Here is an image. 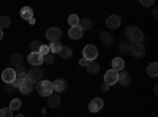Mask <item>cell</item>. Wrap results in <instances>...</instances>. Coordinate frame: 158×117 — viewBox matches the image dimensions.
I'll return each instance as SVG.
<instances>
[{
    "mask_svg": "<svg viewBox=\"0 0 158 117\" xmlns=\"http://www.w3.org/2000/svg\"><path fill=\"white\" fill-rule=\"evenodd\" d=\"M87 63H89V60H85L84 57H82L81 60H79V65H81V67H87Z\"/></svg>",
    "mask_w": 158,
    "mask_h": 117,
    "instance_id": "cell-38",
    "label": "cell"
},
{
    "mask_svg": "<svg viewBox=\"0 0 158 117\" xmlns=\"http://www.w3.org/2000/svg\"><path fill=\"white\" fill-rule=\"evenodd\" d=\"M33 87H35V84H32V82L27 79V81H24V82L18 87V90H19L21 94H24V95H29V94L33 92Z\"/></svg>",
    "mask_w": 158,
    "mask_h": 117,
    "instance_id": "cell-13",
    "label": "cell"
},
{
    "mask_svg": "<svg viewBox=\"0 0 158 117\" xmlns=\"http://www.w3.org/2000/svg\"><path fill=\"white\" fill-rule=\"evenodd\" d=\"M141 5L142 6H153L155 2H153V0H141Z\"/></svg>",
    "mask_w": 158,
    "mask_h": 117,
    "instance_id": "cell-36",
    "label": "cell"
},
{
    "mask_svg": "<svg viewBox=\"0 0 158 117\" xmlns=\"http://www.w3.org/2000/svg\"><path fill=\"white\" fill-rule=\"evenodd\" d=\"M125 36L128 43H141L144 40V33L141 29H138L136 25H128L125 29Z\"/></svg>",
    "mask_w": 158,
    "mask_h": 117,
    "instance_id": "cell-1",
    "label": "cell"
},
{
    "mask_svg": "<svg viewBox=\"0 0 158 117\" xmlns=\"http://www.w3.org/2000/svg\"><path fill=\"white\" fill-rule=\"evenodd\" d=\"M27 60H29V63L32 65L33 68H40V65H43V57L40 56L38 52H30Z\"/></svg>",
    "mask_w": 158,
    "mask_h": 117,
    "instance_id": "cell-9",
    "label": "cell"
},
{
    "mask_svg": "<svg viewBox=\"0 0 158 117\" xmlns=\"http://www.w3.org/2000/svg\"><path fill=\"white\" fill-rule=\"evenodd\" d=\"M48 106H51V108L60 106V95L59 94H51L48 97Z\"/></svg>",
    "mask_w": 158,
    "mask_h": 117,
    "instance_id": "cell-17",
    "label": "cell"
},
{
    "mask_svg": "<svg viewBox=\"0 0 158 117\" xmlns=\"http://www.w3.org/2000/svg\"><path fill=\"white\" fill-rule=\"evenodd\" d=\"M60 49H62V44L59 41H54V43H51V46H49V54H59Z\"/></svg>",
    "mask_w": 158,
    "mask_h": 117,
    "instance_id": "cell-28",
    "label": "cell"
},
{
    "mask_svg": "<svg viewBox=\"0 0 158 117\" xmlns=\"http://www.w3.org/2000/svg\"><path fill=\"white\" fill-rule=\"evenodd\" d=\"M128 54H131L135 59H142L144 56H146V46H144L142 43H131Z\"/></svg>",
    "mask_w": 158,
    "mask_h": 117,
    "instance_id": "cell-3",
    "label": "cell"
},
{
    "mask_svg": "<svg viewBox=\"0 0 158 117\" xmlns=\"http://www.w3.org/2000/svg\"><path fill=\"white\" fill-rule=\"evenodd\" d=\"M30 51H32V52H38V51H40V48H41V43H40L38 40H33V41H30Z\"/></svg>",
    "mask_w": 158,
    "mask_h": 117,
    "instance_id": "cell-30",
    "label": "cell"
},
{
    "mask_svg": "<svg viewBox=\"0 0 158 117\" xmlns=\"http://www.w3.org/2000/svg\"><path fill=\"white\" fill-rule=\"evenodd\" d=\"M38 54L41 56V57L48 56V54H49V46H46V44H41V48H40V51H38Z\"/></svg>",
    "mask_w": 158,
    "mask_h": 117,
    "instance_id": "cell-33",
    "label": "cell"
},
{
    "mask_svg": "<svg viewBox=\"0 0 158 117\" xmlns=\"http://www.w3.org/2000/svg\"><path fill=\"white\" fill-rule=\"evenodd\" d=\"M52 90H54V94H62L67 90V81L65 79H56V81H52Z\"/></svg>",
    "mask_w": 158,
    "mask_h": 117,
    "instance_id": "cell-10",
    "label": "cell"
},
{
    "mask_svg": "<svg viewBox=\"0 0 158 117\" xmlns=\"http://www.w3.org/2000/svg\"><path fill=\"white\" fill-rule=\"evenodd\" d=\"M21 18L25 21H30L33 18V10L30 6H22L21 8Z\"/></svg>",
    "mask_w": 158,
    "mask_h": 117,
    "instance_id": "cell-19",
    "label": "cell"
},
{
    "mask_svg": "<svg viewBox=\"0 0 158 117\" xmlns=\"http://www.w3.org/2000/svg\"><path fill=\"white\" fill-rule=\"evenodd\" d=\"M117 77H118V71H115V70H108L106 73H104V84H108L109 87L111 86H114V84H117Z\"/></svg>",
    "mask_w": 158,
    "mask_h": 117,
    "instance_id": "cell-7",
    "label": "cell"
},
{
    "mask_svg": "<svg viewBox=\"0 0 158 117\" xmlns=\"http://www.w3.org/2000/svg\"><path fill=\"white\" fill-rule=\"evenodd\" d=\"M117 82L118 84H122V86H130L131 84V74L128 73V71H125V70H122V71H118V77H117Z\"/></svg>",
    "mask_w": 158,
    "mask_h": 117,
    "instance_id": "cell-12",
    "label": "cell"
},
{
    "mask_svg": "<svg viewBox=\"0 0 158 117\" xmlns=\"http://www.w3.org/2000/svg\"><path fill=\"white\" fill-rule=\"evenodd\" d=\"M27 79H29V77H27V73H16V79H15V82H13V86L18 89L24 81H27Z\"/></svg>",
    "mask_w": 158,
    "mask_h": 117,
    "instance_id": "cell-21",
    "label": "cell"
},
{
    "mask_svg": "<svg viewBox=\"0 0 158 117\" xmlns=\"http://www.w3.org/2000/svg\"><path fill=\"white\" fill-rule=\"evenodd\" d=\"M36 90H38V94L41 95V97H49L51 94H54V90H52V82L51 81H40L38 86H36Z\"/></svg>",
    "mask_w": 158,
    "mask_h": 117,
    "instance_id": "cell-2",
    "label": "cell"
},
{
    "mask_svg": "<svg viewBox=\"0 0 158 117\" xmlns=\"http://www.w3.org/2000/svg\"><path fill=\"white\" fill-rule=\"evenodd\" d=\"M123 68H125V60H123L122 57H115V59L112 60V70L122 71Z\"/></svg>",
    "mask_w": 158,
    "mask_h": 117,
    "instance_id": "cell-20",
    "label": "cell"
},
{
    "mask_svg": "<svg viewBox=\"0 0 158 117\" xmlns=\"http://www.w3.org/2000/svg\"><path fill=\"white\" fill-rule=\"evenodd\" d=\"M16 73H27L25 71V65H19V67H16Z\"/></svg>",
    "mask_w": 158,
    "mask_h": 117,
    "instance_id": "cell-37",
    "label": "cell"
},
{
    "mask_svg": "<svg viewBox=\"0 0 158 117\" xmlns=\"http://www.w3.org/2000/svg\"><path fill=\"white\" fill-rule=\"evenodd\" d=\"M100 40H101V43L104 46H111L114 43V36L111 33H108V32H101L100 33Z\"/></svg>",
    "mask_w": 158,
    "mask_h": 117,
    "instance_id": "cell-18",
    "label": "cell"
},
{
    "mask_svg": "<svg viewBox=\"0 0 158 117\" xmlns=\"http://www.w3.org/2000/svg\"><path fill=\"white\" fill-rule=\"evenodd\" d=\"M0 117H13V111L10 108H2L0 109Z\"/></svg>",
    "mask_w": 158,
    "mask_h": 117,
    "instance_id": "cell-32",
    "label": "cell"
},
{
    "mask_svg": "<svg viewBox=\"0 0 158 117\" xmlns=\"http://www.w3.org/2000/svg\"><path fill=\"white\" fill-rule=\"evenodd\" d=\"M103 106H104V101L101 98H94L89 103V111L90 112H98V111L103 109Z\"/></svg>",
    "mask_w": 158,
    "mask_h": 117,
    "instance_id": "cell-11",
    "label": "cell"
},
{
    "mask_svg": "<svg viewBox=\"0 0 158 117\" xmlns=\"http://www.w3.org/2000/svg\"><path fill=\"white\" fill-rule=\"evenodd\" d=\"M16 90H18V89L13 86V84H6V86H5V94H8V95H13Z\"/></svg>",
    "mask_w": 158,
    "mask_h": 117,
    "instance_id": "cell-34",
    "label": "cell"
},
{
    "mask_svg": "<svg viewBox=\"0 0 158 117\" xmlns=\"http://www.w3.org/2000/svg\"><path fill=\"white\" fill-rule=\"evenodd\" d=\"M82 56H84V59L89 60V62L97 60V57H98V48L94 46V44H87V46L82 49Z\"/></svg>",
    "mask_w": 158,
    "mask_h": 117,
    "instance_id": "cell-4",
    "label": "cell"
},
{
    "mask_svg": "<svg viewBox=\"0 0 158 117\" xmlns=\"http://www.w3.org/2000/svg\"><path fill=\"white\" fill-rule=\"evenodd\" d=\"M27 77H29V81L32 84H38L40 81H41V77H43L41 68H32L30 71H27Z\"/></svg>",
    "mask_w": 158,
    "mask_h": 117,
    "instance_id": "cell-6",
    "label": "cell"
},
{
    "mask_svg": "<svg viewBox=\"0 0 158 117\" xmlns=\"http://www.w3.org/2000/svg\"><path fill=\"white\" fill-rule=\"evenodd\" d=\"M59 54H60L62 59H70V57L73 56V51H71L68 46H62V49H60V52H59Z\"/></svg>",
    "mask_w": 158,
    "mask_h": 117,
    "instance_id": "cell-25",
    "label": "cell"
},
{
    "mask_svg": "<svg viewBox=\"0 0 158 117\" xmlns=\"http://www.w3.org/2000/svg\"><path fill=\"white\" fill-rule=\"evenodd\" d=\"M43 63H46V65L54 63V56H52V54H48V56H44V57H43Z\"/></svg>",
    "mask_w": 158,
    "mask_h": 117,
    "instance_id": "cell-35",
    "label": "cell"
},
{
    "mask_svg": "<svg viewBox=\"0 0 158 117\" xmlns=\"http://www.w3.org/2000/svg\"><path fill=\"white\" fill-rule=\"evenodd\" d=\"M79 27H81V30L84 32V30H89V29H92V21L89 19V18H84V19H79Z\"/></svg>",
    "mask_w": 158,
    "mask_h": 117,
    "instance_id": "cell-24",
    "label": "cell"
},
{
    "mask_svg": "<svg viewBox=\"0 0 158 117\" xmlns=\"http://www.w3.org/2000/svg\"><path fill=\"white\" fill-rule=\"evenodd\" d=\"M21 106H22V101L19 98H13L10 101V109L11 111H18V109H21Z\"/></svg>",
    "mask_w": 158,
    "mask_h": 117,
    "instance_id": "cell-27",
    "label": "cell"
},
{
    "mask_svg": "<svg viewBox=\"0 0 158 117\" xmlns=\"http://www.w3.org/2000/svg\"><path fill=\"white\" fill-rule=\"evenodd\" d=\"M10 63L13 65V67H19V65H24V56L19 54V52L11 54V57H10Z\"/></svg>",
    "mask_w": 158,
    "mask_h": 117,
    "instance_id": "cell-16",
    "label": "cell"
},
{
    "mask_svg": "<svg viewBox=\"0 0 158 117\" xmlns=\"http://www.w3.org/2000/svg\"><path fill=\"white\" fill-rule=\"evenodd\" d=\"M147 74L150 77H156L158 76V63L156 62H152L149 67H147Z\"/></svg>",
    "mask_w": 158,
    "mask_h": 117,
    "instance_id": "cell-23",
    "label": "cell"
},
{
    "mask_svg": "<svg viewBox=\"0 0 158 117\" xmlns=\"http://www.w3.org/2000/svg\"><path fill=\"white\" fill-rule=\"evenodd\" d=\"M68 24L71 25V27H76V25L79 24V16H77V15H71V16L68 18Z\"/></svg>",
    "mask_w": 158,
    "mask_h": 117,
    "instance_id": "cell-31",
    "label": "cell"
},
{
    "mask_svg": "<svg viewBox=\"0 0 158 117\" xmlns=\"http://www.w3.org/2000/svg\"><path fill=\"white\" fill-rule=\"evenodd\" d=\"M82 30H81V27L79 25H76V27H71L70 30H68V36H70V40H81L82 38Z\"/></svg>",
    "mask_w": 158,
    "mask_h": 117,
    "instance_id": "cell-15",
    "label": "cell"
},
{
    "mask_svg": "<svg viewBox=\"0 0 158 117\" xmlns=\"http://www.w3.org/2000/svg\"><path fill=\"white\" fill-rule=\"evenodd\" d=\"M15 117H25V115H22V114H18V115H15Z\"/></svg>",
    "mask_w": 158,
    "mask_h": 117,
    "instance_id": "cell-42",
    "label": "cell"
},
{
    "mask_svg": "<svg viewBox=\"0 0 158 117\" xmlns=\"http://www.w3.org/2000/svg\"><path fill=\"white\" fill-rule=\"evenodd\" d=\"M85 68H87V71H89L90 74H97V73L100 71V65L97 63V60H94V62H89Z\"/></svg>",
    "mask_w": 158,
    "mask_h": 117,
    "instance_id": "cell-22",
    "label": "cell"
},
{
    "mask_svg": "<svg viewBox=\"0 0 158 117\" xmlns=\"http://www.w3.org/2000/svg\"><path fill=\"white\" fill-rule=\"evenodd\" d=\"M130 44L131 43H128L127 40H122L120 43H118V51H120L122 54H128L130 52Z\"/></svg>",
    "mask_w": 158,
    "mask_h": 117,
    "instance_id": "cell-26",
    "label": "cell"
},
{
    "mask_svg": "<svg viewBox=\"0 0 158 117\" xmlns=\"http://www.w3.org/2000/svg\"><path fill=\"white\" fill-rule=\"evenodd\" d=\"M3 38V30H0V40Z\"/></svg>",
    "mask_w": 158,
    "mask_h": 117,
    "instance_id": "cell-41",
    "label": "cell"
},
{
    "mask_svg": "<svg viewBox=\"0 0 158 117\" xmlns=\"http://www.w3.org/2000/svg\"><path fill=\"white\" fill-rule=\"evenodd\" d=\"M118 25H120V16L111 15V16L106 19V27H109V29H117Z\"/></svg>",
    "mask_w": 158,
    "mask_h": 117,
    "instance_id": "cell-14",
    "label": "cell"
},
{
    "mask_svg": "<svg viewBox=\"0 0 158 117\" xmlns=\"http://www.w3.org/2000/svg\"><path fill=\"white\" fill-rule=\"evenodd\" d=\"M2 79L5 84H13L16 79V70L15 68H5L2 73Z\"/></svg>",
    "mask_w": 158,
    "mask_h": 117,
    "instance_id": "cell-8",
    "label": "cell"
},
{
    "mask_svg": "<svg viewBox=\"0 0 158 117\" xmlns=\"http://www.w3.org/2000/svg\"><path fill=\"white\" fill-rule=\"evenodd\" d=\"M152 16H153V18L156 19V16H158V10H156V8L153 10V13H152Z\"/></svg>",
    "mask_w": 158,
    "mask_h": 117,
    "instance_id": "cell-40",
    "label": "cell"
},
{
    "mask_svg": "<svg viewBox=\"0 0 158 117\" xmlns=\"http://www.w3.org/2000/svg\"><path fill=\"white\" fill-rule=\"evenodd\" d=\"M46 38L51 41V43H54V41H59L60 38H62V30L59 27H51L46 30Z\"/></svg>",
    "mask_w": 158,
    "mask_h": 117,
    "instance_id": "cell-5",
    "label": "cell"
},
{
    "mask_svg": "<svg viewBox=\"0 0 158 117\" xmlns=\"http://www.w3.org/2000/svg\"><path fill=\"white\" fill-rule=\"evenodd\" d=\"M101 90H103V92H108V90H109V86H108V84H103V86H101Z\"/></svg>",
    "mask_w": 158,
    "mask_h": 117,
    "instance_id": "cell-39",
    "label": "cell"
},
{
    "mask_svg": "<svg viewBox=\"0 0 158 117\" xmlns=\"http://www.w3.org/2000/svg\"><path fill=\"white\" fill-rule=\"evenodd\" d=\"M11 25V19L8 16H0V30H3Z\"/></svg>",
    "mask_w": 158,
    "mask_h": 117,
    "instance_id": "cell-29",
    "label": "cell"
}]
</instances>
